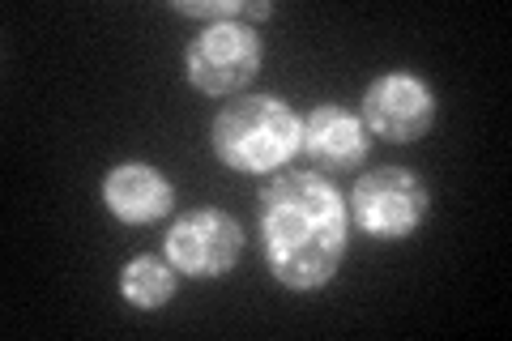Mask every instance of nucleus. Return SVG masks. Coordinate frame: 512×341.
Instances as JSON below:
<instances>
[{"mask_svg":"<svg viewBox=\"0 0 512 341\" xmlns=\"http://www.w3.org/2000/svg\"><path fill=\"white\" fill-rule=\"evenodd\" d=\"M303 154L325 171H355L359 162L372 154V133L359 111L342 103H316L303 116Z\"/></svg>","mask_w":512,"mask_h":341,"instance_id":"0eeeda50","label":"nucleus"},{"mask_svg":"<svg viewBox=\"0 0 512 341\" xmlns=\"http://www.w3.org/2000/svg\"><path fill=\"white\" fill-rule=\"evenodd\" d=\"M350 222L372 239H406L431 209L427 184L410 167H376L350 188Z\"/></svg>","mask_w":512,"mask_h":341,"instance_id":"7ed1b4c3","label":"nucleus"},{"mask_svg":"<svg viewBox=\"0 0 512 341\" xmlns=\"http://www.w3.org/2000/svg\"><path fill=\"white\" fill-rule=\"evenodd\" d=\"M239 252H244V226L214 205L188 209L167 231V261L188 278H222L235 269Z\"/></svg>","mask_w":512,"mask_h":341,"instance_id":"39448f33","label":"nucleus"},{"mask_svg":"<svg viewBox=\"0 0 512 341\" xmlns=\"http://www.w3.org/2000/svg\"><path fill=\"white\" fill-rule=\"evenodd\" d=\"M261 239L265 265L282 286H329L350 243L346 197L316 171H278L261 188Z\"/></svg>","mask_w":512,"mask_h":341,"instance_id":"f257e3e1","label":"nucleus"},{"mask_svg":"<svg viewBox=\"0 0 512 341\" xmlns=\"http://www.w3.org/2000/svg\"><path fill=\"white\" fill-rule=\"evenodd\" d=\"M214 154L231 171L269 175L282 171L303 145V120L278 94H235L210 124Z\"/></svg>","mask_w":512,"mask_h":341,"instance_id":"f03ea898","label":"nucleus"},{"mask_svg":"<svg viewBox=\"0 0 512 341\" xmlns=\"http://www.w3.org/2000/svg\"><path fill=\"white\" fill-rule=\"evenodd\" d=\"M184 18H205V22H231L235 13H244V0H175L171 5Z\"/></svg>","mask_w":512,"mask_h":341,"instance_id":"9d476101","label":"nucleus"},{"mask_svg":"<svg viewBox=\"0 0 512 341\" xmlns=\"http://www.w3.org/2000/svg\"><path fill=\"white\" fill-rule=\"evenodd\" d=\"M103 205L111 218H120L128 226H146V222H158L171 214L175 188L150 162H120L103 180Z\"/></svg>","mask_w":512,"mask_h":341,"instance_id":"6e6552de","label":"nucleus"},{"mask_svg":"<svg viewBox=\"0 0 512 341\" xmlns=\"http://www.w3.org/2000/svg\"><path fill=\"white\" fill-rule=\"evenodd\" d=\"M175 273H180V269H175L167 256L141 252L120 273V295L133 303V307H141V312H154V307L171 303V295H175Z\"/></svg>","mask_w":512,"mask_h":341,"instance_id":"1a4fd4ad","label":"nucleus"},{"mask_svg":"<svg viewBox=\"0 0 512 341\" xmlns=\"http://www.w3.org/2000/svg\"><path fill=\"white\" fill-rule=\"evenodd\" d=\"M265 47L261 35L244 22H210L184 52V73L201 94H239L248 81L261 73Z\"/></svg>","mask_w":512,"mask_h":341,"instance_id":"20e7f679","label":"nucleus"},{"mask_svg":"<svg viewBox=\"0 0 512 341\" xmlns=\"http://www.w3.org/2000/svg\"><path fill=\"white\" fill-rule=\"evenodd\" d=\"M359 116L367 124V133H376L384 141H414L436 124V90L406 69L380 73L363 94Z\"/></svg>","mask_w":512,"mask_h":341,"instance_id":"423d86ee","label":"nucleus"},{"mask_svg":"<svg viewBox=\"0 0 512 341\" xmlns=\"http://www.w3.org/2000/svg\"><path fill=\"white\" fill-rule=\"evenodd\" d=\"M244 13L261 22V18H269V13H274V5H269V0H252V5H244Z\"/></svg>","mask_w":512,"mask_h":341,"instance_id":"9b49d317","label":"nucleus"}]
</instances>
